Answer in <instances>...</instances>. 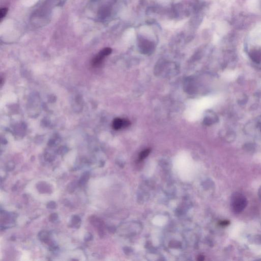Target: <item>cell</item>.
<instances>
[{"instance_id": "obj_7", "label": "cell", "mask_w": 261, "mask_h": 261, "mask_svg": "<svg viewBox=\"0 0 261 261\" xmlns=\"http://www.w3.org/2000/svg\"><path fill=\"white\" fill-rule=\"evenodd\" d=\"M150 148L146 149V150H143V152H142L140 154L139 156V160H143L144 158H146V157H148V155L150 154Z\"/></svg>"}, {"instance_id": "obj_9", "label": "cell", "mask_w": 261, "mask_h": 261, "mask_svg": "<svg viewBox=\"0 0 261 261\" xmlns=\"http://www.w3.org/2000/svg\"><path fill=\"white\" fill-rule=\"evenodd\" d=\"M8 12V9L7 8H3L0 10V18L2 20L6 16L7 13Z\"/></svg>"}, {"instance_id": "obj_1", "label": "cell", "mask_w": 261, "mask_h": 261, "mask_svg": "<svg viewBox=\"0 0 261 261\" xmlns=\"http://www.w3.org/2000/svg\"><path fill=\"white\" fill-rule=\"evenodd\" d=\"M247 198L240 193H235L231 199V206L233 211L236 214L242 212L247 206Z\"/></svg>"}, {"instance_id": "obj_2", "label": "cell", "mask_w": 261, "mask_h": 261, "mask_svg": "<svg viewBox=\"0 0 261 261\" xmlns=\"http://www.w3.org/2000/svg\"><path fill=\"white\" fill-rule=\"evenodd\" d=\"M112 52V49L110 48H106L102 50L92 61V65L93 67L99 66L103 62L104 58L110 55Z\"/></svg>"}, {"instance_id": "obj_10", "label": "cell", "mask_w": 261, "mask_h": 261, "mask_svg": "<svg viewBox=\"0 0 261 261\" xmlns=\"http://www.w3.org/2000/svg\"><path fill=\"white\" fill-rule=\"evenodd\" d=\"M47 207L48 208L51 209H55L56 207V204L54 202H50L47 204Z\"/></svg>"}, {"instance_id": "obj_4", "label": "cell", "mask_w": 261, "mask_h": 261, "mask_svg": "<svg viewBox=\"0 0 261 261\" xmlns=\"http://www.w3.org/2000/svg\"><path fill=\"white\" fill-rule=\"evenodd\" d=\"M250 56L252 59L255 62H261V49H254L251 51Z\"/></svg>"}, {"instance_id": "obj_3", "label": "cell", "mask_w": 261, "mask_h": 261, "mask_svg": "<svg viewBox=\"0 0 261 261\" xmlns=\"http://www.w3.org/2000/svg\"><path fill=\"white\" fill-rule=\"evenodd\" d=\"M130 125L131 122L129 120L117 118L114 120L112 123V127L114 130H118L122 128H127Z\"/></svg>"}, {"instance_id": "obj_13", "label": "cell", "mask_w": 261, "mask_h": 261, "mask_svg": "<svg viewBox=\"0 0 261 261\" xmlns=\"http://www.w3.org/2000/svg\"><path fill=\"white\" fill-rule=\"evenodd\" d=\"M229 224V221L227 220H223V221H221L220 223V225H221V226H223V227L227 226V225H228Z\"/></svg>"}, {"instance_id": "obj_11", "label": "cell", "mask_w": 261, "mask_h": 261, "mask_svg": "<svg viewBox=\"0 0 261 261\" xmlns=\"http://www.w3.org/2000/svg\"><path fill=\"white\" fill-rule=\"evenodd\" d=\"M58 214H56V213H53V214H52L50 216V217H49V219H50V220L51 221H54L56 220L57 219H58Z\"/></svg>"}, {"instance_id": "obj_6", "label": "cell", "mask_w": 261, "mask_h": 261, "mask_svg": "<svg viewBox=\"0 0 261 261\" xmlns=\"http://www.w3.org/2000/svg\"><path fill=\"white\" fill-rule=\"evenodd\" d=\"M39 238H40L41 240L44 241L45 243H48L49 242V236L48 234L45 232H40L38 235Z\"/></svg>"}, {"instance_id": "obj_12", "label": "cell", "mask_w": 261, "mask_h": 261, "mask_svg": "<svg viewBox=\"0 0 261 261\" xmlns=\"http://www.w3.org/2000/svg\"><path fill=\"white\" fill-rule=\"evenodd\" d=\"M92 239V236L91 234L87 233V234L85 235V238H84V240H85V241H90Z\"/></svg>"}, {"instance_id": "obj_5", "label": "cell", "mask_w": 261, "mask_h": 261, "mask_svg": "<svg viewBox=\"0 0 261 261\" xmlns=\"http://www.w3.org/2000/svg\"><path fill=\"white\" fill-rule=\"evenodd\" d=\"M89 178V174L88 172H85L83 174V175L81 176V178L79 180L78 184L80 186H82L85 184L88 181Z\"/></svg>"}, {"instance_id": "obj_8", "label": "cell", "mask_w": 261, "mask_h": 261, "mask_svg": "<svg viewBox=\"0 0 261 261\" xmlns=\"http://www.w3.org/2000/svg\"><path fill=\"white\" fill-rule=\"evenodd\" d=\"M81 221V219L78 216L74 215L72 217L71 222L73 225H77Z\"/></svg>"}]
</instances>
